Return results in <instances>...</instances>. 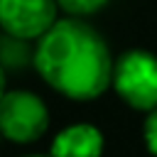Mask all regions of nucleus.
<instances>
[{"instance_id": "nucleus-1", "label": "nucleus", "mask_w": 157, "mask_h": 157, "mask_svg": "<svg viewBox=\"0 0 157 157\" xmlns=\"http://www.w3.org/2000/svg\"><path fill=\"white\" fill-rule=\"evenodd\" d=\"M113 56L105 39L86 20L61 17L39 39L34 69L69 101H93L113 83Z\"/></svg>"}, {"instance_id": "nucleus-2", "label": "nucleus", "mask_w": 157, "mask_h": 157, "mask_svg": "<svg viewBox=\"0 0 157 157\" xmlns=\"http://www.w3.org/2000/svg\"><path fill=\"white\" fill-rule=\"evenodd\" d=\"M125 105L140 113L157 108V56L147 49H128L115 59L113 83Z\"/></svg>"}, {"instance_id": "nucleus-3", "label": "nucleus", "mask_w": 157, "mask_h": 157, "mask_svg": "<svg viewBox=\"0 0 157 157\" xmlns=\"http://www.w3.org/2000/svg\"><path fill=\"white\" fill-rule=\"evenodd\" d=\"M49 128V110L44 101L25 88H12L0 101V135L17 145L39 140Z\"/></svg>"}, {"instance_id": "nucleus-4", "label": "nucleus", "mask_w": 157, "mask_h": 157, "mask_svg": "<svg viewBox=\"0 0 157 157\" xmlns=\"http://www.w3.org/2000/svg\"><path fill=\"white\" fill-rule=\"evenodd\" d=\"M56 0H0V27L15 39H39L59 17Z\"/></svg>"}, {"instance_id": "nucleus-5", "label": "nucleus", "mask_w": 157, "mask_h": 157, "mask_svg": "<svg viewBox=\"0 0 157 157\" xmlns=\"http://www.w3.org/2000/svg\"><path fill=\"white\" fill-rule=\"evenodd\" d=\"M105 137L93 123H71L52 140L49 157H101Z\"/></svg>"}, {"instance_id": "nucleus-6", "label": "nucleus", "mask_w": 157, "mask_h": 157, "mask_svg": "<svg viewBox=\"0 0 157 157\" xmlns=\"http://www.w3.org/2000/svg\"><path fill=\"white\" fill-rule=\"evenodd\" d=\"M110 0H56L59 10L66 15V17H76V20H83L88 15H96L101 12Z\"/></svg>"}, {"instance_id": "nucleus-7", "label": "nucleus", "mask_w": 157, "mask_h": 157, "mask_svg": "<svg viewBox=\"0 0 157 157\" xmlns=\"http://www.w3.org/2000/svg\"><path fill=\"white\" fill-rule=\"evenodd\" d=\"M142 137H145V147L152 157H157V108L152 113H147L145 125H142Z\"/></svg>"}, {"instance_id": "nucleus-8", "label": "nucleus", "mask_w": 157, "mask_h": 157, "mask_svg": "<svg viewBox=\"0 0 157 157\" xmlns=\"http://www.w3.org/2000/svg\"><path fill=\"white\" fill-rule=\"evenodd\" d=\"M5 93H7V88H5V71H2V66H0V101H2Z\"/></svg>"}, {"instance_id": "nucleus-9", "label": "nucleus", "mask_w": 157, "mask_h": 157, "mask_svg": "<svg viewBox=\"0 0 157 157\" xmlns=\"http://www.w3.org/2000/svg\"><path fill=\"white\" fill-rule=\"evenodd\" d=\"M25 157H49V155H25Z\"/></svg>"}, {"instance_id": "nucleus-10", "label": "nucleus", "mask_w": 157, "mask_h": 157, "mask_svg": "<svg viewBox=\"0 0 157 157\" xmlns=\"http://www.w3.org/2000/svg\"><path fill=\"white\" fill-rule=\"evenodd\" d=\"M0 140H2V135H0Z\"/></svg>"}]
</instances>
